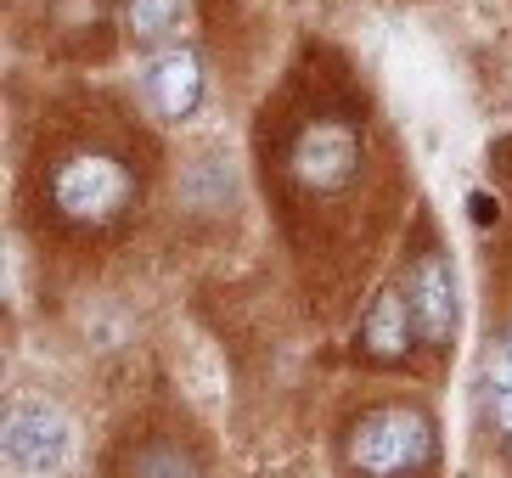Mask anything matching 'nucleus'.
Masks as SVG:
<instances>
[{
  "mask_svg": "<svg viewBox=\"0 0 512 478\" xmlns=\"http://www.w3.org/2000/svg\"><path fill=\"white\" fill-rule=\"evenodd\" d=\"M287 169L304 192H344L355 169H361V135L344 119H310L293 135V152H287Z\"/></svg>",
  "mask_w": 512,
  "mask_h": 478,
  "instance_id": "nucleus-4",
  "label": "nucleus"
},
{
  "mask_svg": "<svg viewBox=\"0 0 512 478\" xmlns=\"http://www.w3.org/2000/svg\"><path fill=\"white\" fill-rule=\"evenodd\" d=\"M147 102L158 119L181 124L197 113V102H203V62H197L192 45H158L147 62Z\"/></svg>",
  "mask_w": 512,
  "mask_h": 478,
  "instance_id": "nucleus-5",
  "label": "nucleus"
},
{
  "mask_svg": "<svg viewBox=\"0 0 512 478\" xmlns=\"http://www.w3.org/2000/svg\"><path fill=\"white\" fill-rule=\"evenodd\" d=\"M406 299L411 315H417V332L428 349H445L456 338V282H451V265L439 254H422L406 276Z\"/></svg>",
  "mask_w": 512,
  "mask_h": 478,
  "instance_id": "nucleus-6",
  "label": "nucleus"
},
{
  "mask_svg": "<svg viewBox=\"0 0 512 478\" xmlns=\"http://www.w3.org/2000/svg\"><path fill=\"white\" fill-rule=\"evenodd\" d=\"M186 17V0H124V29L136 45H169Z\"/></svg>",
  "mask_w": 512,
  "mask_h": 478,
  "instance_id": "nucleus-9",
  "label": "nucleus"
},
{
  "mask_svg": "<svg viewBox=\"0 0 512 478\" xmlns=\"http://www.w3.org/2000/svg\"><path fill=\"white\" fill-rule=\"evenodd\" d=\"M0 450H6V473L12 478H57L74 456V428L51 405H12L6 428H0Z\"/></svg>",
  "mask_w": 512,
  "mask_h": 478,
  "instance_id": "nucleus-3",
  "label": "nucleus"
},
{
  "mask_svg": "<svg viewBox=\"0 0 512 478\" xmlns=\"http://www.w3.org/2000/svg\"><path fill=\"white\" fill-rule=\"evenodd\" d=\"M344 456L366 478H406L434 456V422L411 405H377L349 428Z\"/></svg>",
  "mask_w": 512,
  "mask_h": 478,
  "instance_id": "nucleus-2",
  "label": "nucleus"
},
{
  "mask_svg": "<svg viewBox=\"0 0 512 478\" xmlns=\"http://www.w3.org/2000/svg\"><path fill=\"white\" fill-rule=\"evenodd\" d=\"M417 315H411L406 287H377V299L366 304L361 321V349L377 360V366H400V360L417 349Z\"/></svg>",
  "mask_w": 512,
  "mask_h": 478,
  "instance_id": "nucleus-7",
  "label": "nucleus"
},
{
  "mask_svg": "<svg viewBox=\"0 0 512 478\" xmlns=\"http://www.w3.org/2000/svg\"><path fill=\"white\" fill-rule=\"evenodd\" d=\"M136 478H197V473H192V462H186L181 450H169V445H152V450H141Z\"/></svg>",
  "mask_w": 512,
  "mask_h": 478,
  "instance_id": "nucleus-10",
  "label": "nucleus"
},
{
  "mask_svg": "<svg viewBox=\"0 0 512 478\" xmlns=\"http://www.w3.org/2000/svg\"><path fill=\"white\" fill-rule=\"evenodd\" d=\"M484 411H490L501 450L512 456V315L496 327V338L484 349Z\"/></svg>",
  "mask_w": 512,
  "mask_h": 478,
  "instance_id": "nucleus-8",
  "label": "nucleus"
},
{
  "mask_svg": "<svg viewBox=\"0 0 512 478\" xmlns=\"http://www.w3.org/2000/svg\"><path fill=\"white\" fill-rule=\"evenodd\" d=\"M130 203H136V175L113 152H68L51 175V209L68 225H85V231L119 225Z\"/></svg>",
  "mask_w": 512,
  "mask_h": 478,
  "instance_id": "nucleus-1",
  "label": "nucleus"
}]
</instances>
